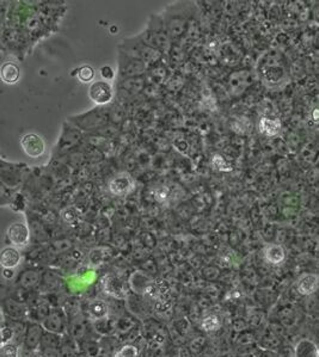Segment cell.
Masks as SVG:
<instances>
[{
  "instance_id": "obj_1",
  "label": "cell",
  "mask_w": 319,
  "mask_h": 357,
  "mask_svg": "<svg viewBox=\"0 0 319 357\" xmlns=\"http://www.w3.org/2000/svg\"><path fill=\"white\" fill-rule=\"evenodd\" d=\"M123 48L125 52L122 53L143 62H154L160 58V53L156 48L145 43L143 40H133L132 42L123 41Z\"/></svg>"
},
{
  "instance_id": "obj_2",
  "label": "cell",
  "mask_w": 319,
  "mask_h": 357,
  "mask_svg": "<svg viewBox=\"0 0 319 357\" xmlns=\"http://www.w3.org/2000/svg\"><path fill=\"white\" fill-rule=\"evenodd\" d=\"M141 40L148 46L153 47V48L164 49L167 44V34L164 30L162 22H153L150 24V28L145 31Z\"/></svg>"
},
{
  "instance_id": "obj_3",
  "label": "cell",
  "mask_w": 319,
  "mask_h": 357,
  "mask_svg": "<svg viewBox=\"0 0 319 357\" xmlns=\"http://www.w3.org/2000/svg\"><path fill=\"white\" fill-rule=\"evenodd\" d=\"M42 326L47 332H52L56 334H65L66 328V313L59 308L52 309L50 314L42 321Z\"/></svg>"
},
{
  "instance_id": "obj_4",
  "label": "cell",
  "mask_w": 319,
  "mask_h": 357,
  "mask_svg": "<svg viewBox=\"0 0 319 357\" xmlns=\"http://www.w3.org/2000/svg\"><path fill=\"white\" fill-rule=\"evenodd\" d=\"M145 69H146V66H145L143 61L132 58V56L121 52V56H120V74L122 77H139V75L144 73Z\"/></svg>"
},
{
  "instance_id": "obj_5",
  "label": "cell",
  "mask_w": 319,
  "mask_h": 357,
  "mask_svg": "<svg viewBox=\"0 0 319 357\" xmlns=\"http://www.w3.org/2000/svg\"><path fill=\"white\" fill-rule=\"evenodd\" d=\"M22 150L27 156L31 158H39L44 153V141L40 135L35 133H28L21 139Z\"/></svg>"
},
{
  "instance_id": "obj_6",
  "label": "cell",
  "mask_w": 319,
  "mask_h": 357,
  "mask_svg": "<svg viewBox=\"0 0 319 357\" xmlns=\"http://www.w3.org/2000/svg\"><path fill=\"white\" fill-rule=\"evenodd\" d=\"M88 96H90L93 103L98 104V105H104V104H108L113 99L114 92L110 84L107 83V81L99 80L91 85L90 90H88Z\"/></svg>"
},
{
  "instance_id": "obj_7",
  "label": "cell",
  "mask_w": 319,
  "mask_h": 357,
  "mask_svg": "<svg viewBox=\"0 0 319 357\" xmlns=\"http://www.w3.org/2000/svg\"><path fill=\"white\" fill-rule=\"evenodd\" d=\"M71 120L80 128L92 129L100 127V126L107 122V113L103 111L102 108H99L97 110H93V111L85 113V115L78 116V117Z\"/></svg>"
},
{
  "instance_id": "obj_8",
  "label": "cell",
  "mask_w": 319,
  "mask_h": 357,
  "mask_svg": "<svg viewBox=\"0 0 319 357\" xmlns=\"http://www.w3.org/2000/svg\"><path fill=\"white\" fill-rule=\"evenodd\" d=\"M6 235H8L9 242L16 248H23V246L29 244L30 232L24 223H12L6 230Z\"/></svg>"
},
{
  "instance_id": "obj_9",
  "label": "cell",
  "mask_w": 319,
  "mask_h": 357,
  "mask_svg": "<svg viewBox=\"0 0 319 357\" xmlns=\"http://www.w3.org/2000/svg\"><path fill=\"white\" fill-rule=\"evenodd\" d=\"M44 331L46 330L43 328L42 324L39 323L30 324L27 327V332L24 336V346L28 351H33V350H37V347H40Z\"/></svg>"
},
{
  "instance_id": "obj_10",
  "label": "cell",
  "mask_w": 319,
  "mask_h": 357,
  "mask_svg": "<svg viewBox=\"0 0 319 357\" xmlns=\"http://www.w3.org/2000/svg\"><path fill=\"white\" fill-rule=\"evenodd\" d=\"M3 307V314L8 315L11 320L14 321H20L21 319L25 318L27 315L28 309L24 306L23 302L17 301L15 299H5L2 303Z\"/></svg>"
},
{
  "instance_id": "obj_11",
  "label": "cell",
  "mask_w": 319,
  "mask_h": 357,
  "mask_svg": "<svg viewBox=\"0 0 319 357\" xmlns=\"http://www.w3.org/2000/svg\"><path fill=\"white\" fill-rule=\"evenodd\" d=\"M133 186H134V183H133L131 177L122 173V175H119L115 178H113V181L109 184V189L114 195L125 196L132 190Z\"/></svg>"
},
{
  "instance_id": "obj_12",
  "label": "cell",
  "mask_w": 319,
  "mask_h": 357,
  "mask_svg": "<svg viewBox=\"0 0 319 357\" xmlns=\"http://www.w3.org/2000/svg\"><path fill=\"white\" fill-rule=\"evenodd\" d=\"M86 314L87 317L92 319L93 321L102 320V319L108 318L109 307L108 305H107V302L103 301V300L94 299L87 303Z\"/></svg>"
},
{
  "instance_id": "obj_13",
  "label": "cell",
  "mask_w": 319,
  "mask_h": 357,
  "mask_svg": "<svg viewBox=\"0 0 319 357\" xmlns=\"http://www.w3.org/2000/svg\"><path fill=\"white\" fill-rule=\"evenodd\" d=\"M318 287H319V277L317 275L306 274L299 279L296 289H298V292L301 294V295L307 296L315 293V290L318 289Z\"/></svg>"
},
{
  "instance_id": "obj_14",
  "label": "cell",
  "mask_w": 319,
  "mask_h": 357,
  "mask_svg": "<svg viewBox=\"0 0 319 357\" xmlns=\"http://www.w3.org/2000/svg\"><path fill=\"white\" fill-rule=\"evenodd\" d=\"M21 262V254L16 248H5L0 255V264L3 269H15Z\"/></svg>"
},
{
  "instance_id": "obj_15",
  "label": "cell",
  "mask_w": 319,
  "mask_h": 357,
  "mask_svg": "<svg viewBox=\"0 0 319 357\" xmlns=\"http://www.w3.org/2000/svg\"><path fill=\"white\" fill-rule=\"evenodd\" d=\"M62 346L61 334H56L52 332H44L42 340H41L40 347L41 351L49 352V351H59L60 347Z\"/></svg>"
},
{
  "instance_id": "obj_16",
  "label": "cell",
  "mask_w": 319,
  "mask_h": 357,
  "mask_svg": "<svg viewBox=\"0 0 319 357\" xmlns=\"http://www.w3.org/2000/svg\"><path fill=\"white\" fill-rule=\"evenodd\" d=\"M264 257L268 263L277 265L286 260V251L279 244H270L264 249Z\"/></svg>"
},
{
  "instance_id": "obj_17",
  "label": "cell",
  "mask_w": 319,
  "mask_h": 357,
  "mask_svg": "<svg viewBox=\"0 0 319 357\" xmlns=\"http://www.w3.org/2000/svg\"><path fill=\"white\" fill-rule=\"evenodd\" d=\"M295 357H319V350L311 339H301L294 347Z\"/></svg>"
},
{
  "instance_id": "obj_18",
  "label": "cell",
  "mask_w": 319,
  "mask_h": 357,
  "mask_svg": "<svg viewBox=\"0 0 319 357\" xmlns=\"http://www.w3.org/2000/svg\"><path fill=\"white\" fill-rule=\"evenodd\" d=\"M40 274L35 270H27L20 276L18 283H20L21 288L24 290H30L35 288L40 282Z\"/></svg>"
},
{
  "instance_id": "obj_19",
  "label": "cell",
  "mask_w": 319,
  "mask_h": 357,
  "mask_svg": "<svg viewBox=\"0 0 319 357\" xmlns=\"http://www.w3.org/2000/svg\"><path fill=\"white\" fill-rule=\"evenodd\" d=\"M260 131L267 137H275L281 131V122L276 118L263 117L260 121Z\"/></svg>"
},
{
  "instance_id": "obj_20",
  "label": "cell",
  "mask_w": 319,
  "mask_h": 357,
  "mask_svg": "<svg viewBox=\"0 0 319 357\" xmlns=\"http://www.w3.org/2000/svg\"><path fill=\"white\" fill-rule=\"evenodd\" d=\"M0 74H2V79L4 83L15 84L17 83L18 79H20V68H18L15 64L6 62V64L2 66Z\"/></svg>"
},
{
  "instance_id": "obj_21",
  "label": "cell",
  "mask_w": 319,
  "mask_h": 357,
  "mask_svg": "<svg viewBox=\"0 0 319 357\" xmlns=\"http://www.w3.org/2000/svg\"><path fill=\"white\" fill-rule=\"evenodd\" d=\"M129 283H131L132 289L134 290L135 293L144 294L147 292L148 286H150V279L143 273H135L132 275Z\"/></svg>"
},
{
  "instance_id": "obj_22",
  "label": "cell",
  "mask_w": 319,
  "mask_h": 357,
  "mask_svg": "<svg viewBox=\"0 0 319 357\" xmlns=\"http://www.w3.org/2000/svg\"><path fill=\"white\" fill-rule=\"evenodd\" d=\"M94 330L100 336H110L116 332V320L110 318L102 319V320L94 321Z\"/></svg>"
},
{
  "instance_id": "obj_23",
  "label": "cell",
  "mask_w": 319,
  "mask_h": 357,
  "mask_svg": "<svg viewBox=\"0 0 319 357\" xmlns=\"http://www.w3.org/2000/svg\"><path fill=\"white\" fill-rule=\"evenodd\" d=\"M281 345V340L277 334L270 332L267 336L262 337V339L258 342V347L262 350H269V351H275Z\"/></svg>"
},
{
  "instance_id": "obj_24",
  "label": "cell",
  "mask_w": 319,
  "mask_h": 357,
  "mask_svg": "<svg viewBox=\"0 0 319 357\" xmlns=\"http://www.w3.org/2000/svg\"><path fill=\"white\" fill-rule=\"evenodd\" d=\"M103 287H104V292L108 293L110 296H113V298L120 299L122 296L123 290L121 288V284L116 282V280L107 277V279H104L103 281Z\"/></svg>"
},
{
  "instance_id": "obj_25",
  "label": "cell",
  "mask_w": 319,
  "mask_h": 357,
  "mask_svg": "<svg viewBox=\"0 0 319 357\" xmlns=\"http://www.w3.org/2000/svg\"><path fill=\"white\" fill-rule=\"evenodd\" d=\"M221 327L220 318L216 314H209L201 321V328L206 332H216Z\"/></svg>"
},
{
  "instance_id": "obj_26",
  "label": "cell",
  "mask_w": 319,
  "mask_h": 357,
  "mask_svg": "<svg viewBox=\"0 0 319 357\" xmlns=\"http://www.w3.org/2000/svg\"><path fill=\"white\" fill-rule=\"evenodd\" d=\"M134 325L135 321L129 317L119 319V320H116V331L125 334V336H128L134 330Z\"/></svg>"
},
{
  "instance_id": "obj_27",
  "label": "cell",
  "mask_w": 319,
  "mask_h": 357,
  "mask_svg": "<svg viewBox=\"0 0 319 357\" xmlns=\"http://www.w3.org/2000/svg\"><path fill=\"white\" fill-rule=\"evenodd\" d=\"M139 347L135 344H125L114 353V357H139Z\"/></svg>"
},
{
  "instance_id": "obj_28",
  "label": "cell",
  "mask_w": 319,
  "mask_h": 357,
  "mask_svg": "<svg viewBox=\"0 0 319 357\" xmlns=\"http://www.w3.org/2000/svg\"><path fill=\"white\" fill-rule=\"evenodd\" d=\"M207 340L204 337H196L190 342V345H189V349L192 352V355L195 357H200L201 353L203 352L204 347H206Z\"/></svg>"
},
{
  "instance_id": "obj_29",
  "label": "cell",
  "mask_w": 319,
  "mask_h": 357,
  "mask_svg": "<svg viewBox=\"0 0 319 357\" xmlns=\"http://www.w3.org/2000/svg\"><path fill=\"white\" fill-rule=\"evenodd\" d=\"M71 336L73 339H81V338H84L85 333H86V327H85V324L81 320H75L73 321V324L71 325Z\"/></svg>"
},
{
  "instance_id": "obj_30",
  "label": "cell",
  "mask_w": 319,
  "mask_h": 357,
  "mask_svg": "<svg viewBox=\"0 0 319 357\" xmlns=\"http://www.w3.org/2000/svg\"><path fill=\"white\" fill-rule=\"evenodd\" d=\"M0 334H2V345H4V344L11 343L12 339L16 337V333L14 331V328L10 324L5 325L3 324L2 330H0Z\"/></svg>"
},
{
  "instance_id": "obj_31",
  "label": "cell",
  "mask_w": 319,
  "mask_h": 357,
  "mask_svg": "<svg viewBox=\"0 0 319 357\" xmlns=\"http://www.w3.org/2000/svg\"><path fill=\"white\" fill-rule=\"evenodd\" d=\"M0 357H18V346L15 343H8L0 347Z\"/></svg>"
},
{
  "instance_id": "obj_32",
  "label": "cell",
  "mask_w": 319,
  "mask_h": 357,
  "mask_svg": "<svg viewBox=\"0 0 319 357\" xmlns=\"http://www.w3.org/2000/svg\"><path fill=\"white\" fill-rule=\"evenodd\" d=\"M78 78L80 79V81H83V83H90L94 78L93 68L91 67V66H83L81 68H79Z\"/></svg>"
},
{
  "instance_id": "obj_33",
  "label": "cell",
  "mask_w": 319,
  "mask_h": 357,
  "mask_svg": "<svg viewBox=\"0 0 319 357\" xmlns=\"http://www.w3.org/2000/svg\"><path fill=\"white\" fill-rule=\"evenodd\" d=\"M237 344L239 346H246V345H252L255 344V336L248 331H244V332H241L239 337L237 338Z\"/></svg>"
},
{
  "instance_id": "obj_34",
  "label": "cell",
  "mask_w": 319,
  "mask_h": 357,
  "mask_svg": "<svg viewBox=\"0 0 319 357\" xmlns=\"http://www.w3.org/2000/svg\"><path fill=\"white\" fill-rule=\"evenodd\" d=\"M211 163H213V165L216 166L217 169L221 170V171H230V170H231V166L225 162V159H224L221 156L214 157L213 160H211Z\"/></svg>"
},
{
  "instance_id": "obj_35",
  "label": "cell",
  "mask_w": 319,
  "mask_h": 357,
  "mask_svg": "<svg viewBox=\"0 0 319 357\" xmlns=\"http://www.w3.org/2000/svg\"><path fill=\"white\" fill-rule=\"evenodd\" d=\"M173 328H175L177 332H179L181 334H185L189 330V321L184 320V319H182V320H177L173 323Z\"/></svg>"
},
{
  "instance_id": "obj_36",
  "label": "cell",
  "mask_w": 319,
  "mask_h": 357,
  "mask_svg": "<svg viewBox=\"0 0 319 357\" xmlns=\"http://www.w3.org/2000/svg\"><path fill=\"white\" fill-rule=\"evenodd\" d=\"M233 328H235V331H237V332H244V331H246V328H248V323H245L242 319H238V320H236L235 323H233Z\"/></svg>"
},
{
  "instance_id": "obj_37",
  "label": "cell",
  "mask_w": 319,
  "mask_h": 357,
  "mask_svg": "<svg viewBox=\"0 0 319 357\" xmlns=\"http://www.w3.org/2000/svg\"><path fill=\"white\" fill-rule=\"evenodd\" d=\"M100 73H102V77L105 79V80H110V79L114 78V71L110 67H103L100 69Z\"/></svg>"
},
{
  "instance_id": "obj_38",
  "label": "cell",
  "mask_w": 319,
  "mask_h": 357,
  "mask_svg": "<svg viewBox=\"0 0 319 357\" xmlns=\"http://www.w3.org/2000/svg\"><path fill=\"white\" fill-rule=\"evenodd\" d=\"M178 357H195L187 346H181L178 350Z\"/></svg>"
},
{
  "instance_id": "obj_39",
  "label": "cell",
  "mask_w": 319,
  "mask_h": 357,
  "mask_svg": "<svg viewBox=\"0 0 319 357\" xmlns=\"http://www.w3.org/2000/svg\"><path fill=\"white\" fill-rule=\"evenodd\" d=\"M2 275H3V279L11 280L12 277H14L15 271H14V269H3Z\"/></svg>"
},
{
  "instance_id": "obj_40",
  "label": "cell",
  "mask_w": 319,
  "mask_h": 357,
  "mask_svg": "<svg viewBox=\"0 0 319 357\" xmlns=\"http://www.w3.org/2000/svg\"><path fill=\"white\" fill-rule=\"evenodd\" d=\"M25 357H47V356L46 353L41 351V350H33V351L28 352V355Z\"/></svg>"
},
{
  "instance_id": "obj_41",
  "label": "cell",
  "mask_w": 319,
  "mask_h": 357,
  "mask_svg": "<svg viewBox=\"0 0 319 357\" xmlns=\"http://www.w3.org/2000/svg\"><path fill=\"white\" fill-rule=\"evenodd\" d=\"M261 357H279V353L275 351H269V350H262Z\"/></svg>"
},
{
  "instance_id": "obj_42",
  "label": "cell",
  "mask_w": 319,
  "mask_h": 357,
  "mask_svg": "<svg viewBox=\"0 0 319 357\" xmlns=\"http://www.w3.org/2000/svg\"><path fill=\"white\" fill-rule=\"evenodd\" d=\"M216 357H235V355L231 351H223L220 352L219 355H217Z\"/></svg>"
},
{
  "instance_id": "obj_43",
  "label": "cell",
  "mask_w": 319,
  "mask_h": 357,
  "mask_svg": "<svg viewBox=\"0 0 319 357\" xmlns=\"http://www.w3.org/2000/svg\"><path fill=\"white\" fill-rule=\"evenodd\" d=\"M77 357H90V356H88V355H86V353H85V355H79V356H77Z\"/></svg>"
},
{
  "instance_id": "obj_44",
  "label": "cell",
  "mask_w": 319,
  "mask_h": 357,
  "mask_svg": "<svg viewBox=\"0 0 319 357\" xmlns=\"http://www.w3.org/2000/svg\"><path fill=\"white\" fill-rule=\"evenodd\" d=\"M177 357H178V356H177Z\"/></svg>"
}]
</instances>
